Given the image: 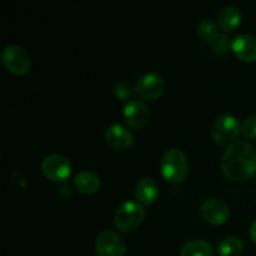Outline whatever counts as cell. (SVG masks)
I'll list each match as a JSON object with an SVG mask.
<instances>
[{
    "mask_svg": "<svg viewBox=\"0 0 256 256\" xmlns=\"http://www.w3.org/2000/svg\"><path fill=\"white\" fill-rule=\"evenodd\" d=\"M220 168L226 178L242 182L256 172V150L246 142H235L228 146L220 160Z\"/></svg>",
    "mask_w": 256,
    "mask_h": 256,
    "instance_id": "6da1fadb",
    "label": "cell"
},
{
    "mask_svg": "<svg viewBox=\"0 0 256 256\" xmlns=\"http://www.w3.org/2000/svg\"><path fill=\"white\" fill-rule=\"evenodd\" d=\"M162 174L170 182H182L189 172V162L186 155L180 149H170L162 155L160 164Z\"/></svg>",
    "mask_w": 256,
    "mask_h": 256,
    "instance_id": "7a4b0ae2",
    "label": "cell"
},
{
    "mask_svg": "<svg viewBox=\"0 0 256 256\" xmlns=\"http://www.w3.org/2000/svg\"><path fill=\"white\" fill-rule=\"evenodd\" d=\"M145 218V209L140 202H125L115 212V226L122 232H129L136 229Z\"/></svg>",
    "mask_w": 256,
    "mask_h": 256,
    "instance_id": "3957f363",
    "label": "cell"
},
{
    "mask_svg": "<svg viewBox=\"0 0 256 256\" xmlns=\"http://www.w3.org/2000/svg\"><path fill=\"white\" fill-rule=\"evenodd\" d=\"M240 122L232 114H222L216 118L212 128V136L219 145L235 142L240 134Z\"/></svg>",
    "mask_w": 256,
    "mask_h": 256,
    "instance_id": "277c9868",
    "label": "cell"
},
{
    "mask_svg": "<svg viewBox=\"0 0 256 256\" xmlns=\"http://www.w3.org/2000/svg\"><path fill=\"white\" fill-rule=\"evenodd\" d=\"M0 59H2L5 69L15 75L26 74L32 66V60H30L29 55L19 45H6L2 50Z\"/></svg>",
    "mask_w": 256,
    "mask_h": 256,
    "instance_id": "5b68a950",
    "label": "cell"
},
{
    "mask_svg": "<svg viewBox=\"0 0 256 256\" xmlns=\"http://www.w3.org/2000/svg\"><path fill=\"white\" fill-rule=\"evenodd\" d=\"M72 165L66 156L62 154H49L42 159V172L52 182H65L72 175Z\"/></svg>",
    "mask_w": 256,
    "mask_h": 256,
    "instance_id": "8992f818",
    "label": "cell"
},
{
    "mask_svg": "<svg viewBox=\"0 0 256 256\" xmlns=\"http://www.w3.org/2000/svg\"><path fill=\"white\" fill-rule=\"evenodd\" d=\"M165 90V80L158 72H146L138 79L135 92L142 100H156Z\"/></svg>",
    "mask_w": 256,
    "mask_h": 256,
    "instance_id": "52a82bcc",
    "label": "cell"
},
{
    "mask_svg": "<svg viewBox=\"0 0 256 256\" xmlns=\"http://www.w3.org/2000/svg\"><path fill=\"white\" fill-rule=\"evenodd\" d=\"M98 256H124L126 248L122 238L112 230L100 232L95 242Z\"/></svg>",
    "mask_w": 256,
    "mask_h": 256,
    "instance_id": "ba28073f",
    "label": "cell"
},
{
    "mask_svg": "<svg viewBox=\"0 0 256 256\" xmlns=\"http://www.w3.org/2000/svg\"><path fill=\"white\" fill-rule=\"evenodd\" d=\"M202 218L212 225H222L230 216L229 206L218 198H209L204 200L200 206Z\"/></svg>",
    "mask_w": 256,
    "mask_h": 256,
    "instance_id": "9c48e42d",
    "label": "cell"
},
{
    "mask_svg": "<svg viewBox=\"0 0 256 256\" xmlns=\"http://www.w3.org/2000/svg\"><path fill=\"white\" fill-rule=\"evenodd\" d=\"M122 116L128 125L134 129H142L149 122L150 110L142 100H130L124 106Z\"/></svg>",
    "mask_w": 256,
    "mask_h": 256,
    "instance_id": "30bf717a",
    "label": "cell"
},
{
    "mask_svg": "<svg viewBox=\"0 0 256 256\" xmlns=\"http://www.w3.org/2000/svg\"><path fill=\"white\" fill-rule=\"evenodd\" d=\"M105 142L115 150H126L134 142V134L128 128L114 124L105 132Z\"/></svg>",
    "mask_w": 256,
    "mask_h": 256,
    "instance_id": "8fae6325",
    "label": "cell"
},
{
    "mask_svg": "<svg viewBox=\"0 0 256 256\" xmlns=\"http://www.w3.org/2000/svg\"><path fill=\"white\" fill-rule=\"evenodd\" d=\"M232 50L240 60L252 62L256 60V38L250 34H239L232 39Z\"/></svg>",
    "mask_w": 256,
    "mask_h": 256,
    "instance_id": "7c38bea8",
    "label": "cell"
},
{
    "mask_svg": "<svg viewBox=\"0 0 256 256\" xmlns=\"http://www.w3.org/2000/svg\"><path fill=\"white\" fill-rule=\"evenodd\" d=\"M135 194H136V198L140 202V204H154L158 200V198H159V186H158L155 180L152 179V178H142L136 182Z\"/></svg>",
    "mask_w": 256,
    "mask_h": 256,
    "instance_id": "4fadbf2b",
    "label": "cell"
},
{
    "mask_svg": "<svg viewBox=\"0 0 256 256\" xmlns=\"http://www.w3.org/2000/svg\"><path fill=\"white\" fill-rule=\"evenodd\" d=\"M242 12L234 5H226L222 8L218 14V22L219 26L225 32H232L236 29L242 24Z\"/></svg>",
    "mask_w": 256,
    "mask_h": 256,
    "instance_id": "5bb4252c",
    "label": "cell"
},
{
    "mask_svg": "<svg viewBox=\"0 0 256 256\" xmlns=\"http://www.w3.org/2000/svg\"><path fill=\"white\" fill-rule=\"evenodd\" d=\"M74 185L82 194H94L102 186V180L95 172L84 170L74 178Z\"/></svg>",
    "mask_w": 256,
    "mask_h": 256,
    "instance_id": "9a60e30c",
    "label": "cell"
},
{
    "mask_svg": "<svg viewBox=\"0 0 256 256\" xmlns=\"http://www.w3.org/2000/svg\"><path fill=\"white\" fill-rule=\"evenodd\" d=\"M180 256H214V250L205 240L194 239L182 245Z\"/></svg>",
    "mask_w": 256,
    "mask_h": 256,
    "instance_id": "2e32d148",
    "label": "cell"
},
{
    "mask_svg": "<svg viewBox=\"0 0 256 256\" xmlns=\"http://www.w3.org/2000/svg\"><path fill=\"white\" fill-rule=\"evenodd\" d=\"M219 256H239L244 252V242L236 236H226L218 244Z\"/></svg>",
    "mask_w": 256,
    "mask_h": 256,
    "instance_id": "e0dca14e",
    "label": "cell"
},
{
    "mask_svg": "<svg viewBox=\"0 0 256 256\" xmlns=\"http://www.w3.org/2000/svg\"><path fill=\"white\" fill-rule=\"evenodd\" d=\"M198 35L202 38L204 42H212L220 35L219 25L214 22L212 20L204 19L198 24Z\"/></svg>",
    "mask_w": 256,
    "mask_h": 256,
    "instance_id": "ac0fdd59",
    "label": "cell"
},
{
    "mask_svg": "<svg viewBox=\"0 0 256 256\" xmlns=\"http://www.w3.org/2000/svg\"><path fill=\"white\" fill-rule=\"evenodd\" d=\"M114 92L116 95L118 99L120 100H126L130 96H132V94L135 92V86L129 82V80H119V82L115 84L114 86Z\"/></svg>",
    "mask_w": 256,
    "mask_h": 256,
    "instance_id": "d6986e66",
    "label": "cell"
},
{
    "mask_svg": "<svg viewBox=\"0 0 256 256\" xmlns=\"http://www.w3.org/2000/svg\"><path fill=\"white\" fill-rule=\"evenodd\" d=\"M210 46H212V50L214 52L219 55H224L229 52V49L232 48V42H230V39L228 38L226 34L224 32H220L219 36L214 40L212 42H210Z\"/></svg>",
    "mask_w": 256,
    "mask_h": 256,
    "instance_id": "ffe728a7",
    "label": "cell"
},
{
    "mask_svg": "<svg viewBox=\"0 0 256 256\" xmlns=\"http://www.w3.org/2000/svg\"><path fill=\"white\" fill-rule=\"evenodd\" d=\"M242 132L246 138H250V139H256V116L255 115L248 116L246 119L242 122Z\"/></svg>",
    "mask_w": 256,
    "mask_h": 256,
    "instance_id": "44dd1931",
    "label": "cell"
},
{
    "mask_svg": "<svg viewBox=\"0 0 256 256\" xmlns=\"http://www.w3.org/2000/svg\"><path fill=\"white\" fill-rule=\"evenodd\" d=\"M250 236H252V240L256 244V220L252 222V226H250Z\"/></svg>",
    "mask_w": 256,
    "mask_h": 256,
    "instance_id": "7402d4cb",
    "label": "cell"
}]
</instances>
